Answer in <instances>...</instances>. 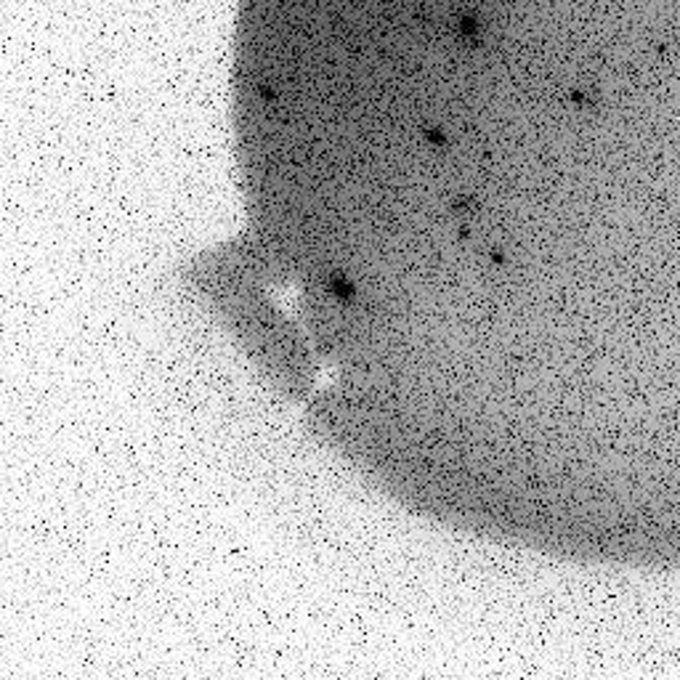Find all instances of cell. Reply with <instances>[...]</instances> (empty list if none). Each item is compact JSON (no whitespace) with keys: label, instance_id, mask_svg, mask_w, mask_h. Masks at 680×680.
I'll use <instances>...</instances> for the list:
<instances>
[{"label":"cell","instance_id":"obj_1","mask_svg":"<svg viewBox=\"0 0 680 680\" xmlns=\"http://www.w3.org/2000/svg\"><path fill=\"white\" fill-rule=\"evenodd\" d=\"M332 293L338 295V298H343V301H351V298H353V290H351L346 282H343V279H335V282H332Z\"/></svg>","mask_w":680,"mask_h":680}]
</instances>
